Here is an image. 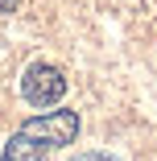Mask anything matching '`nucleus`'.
<instances>
[{
    "instance_id": "f257e3e1",
    "label": "nucleus",
    "mask_w": 157,
    "mask_h": 161,
    "mask_svg": "<svg viewBox=\"0 0 157 161\" xmlns=\"http://www.w3.org/2000/svg\"><path fill=\"white\" fill-rule=\"evenodd\" d=\"M17 132H25L29 141H37L42 149H62V145H75L79 136V112H46V116H33L25 120Z\"/></svg>"
},
{
    "instance_id": "f03ea898",
    "label": "nucleus",
    "mask_w": 157,
    "mask_h": 161,
    "mask_svg": "<svg viewBox=\"0 0 157 161\" xmlns=\"http://www.w3.org/2000/svg\"><path fill=\"white\" fill-rule=\"evenodd\" d=\"M21 95L33 108H54L62 95H66V79H62V70L50 66V62H33V66L21 75Z\"/></svg>"
},
{
    "instance_id": "7ed1b4c3",
    "label": "nucleus",
    "mask_w": 157,
    "mask_h": 161,
    "mask_svg": "<svg viewBox=\"0 0 157 161\" xmlns=\"http://www.w3.org/2000/svg\"><path fill=\"white\" fill-rule=\"evenodd\" d=\"M0 161H46V149L37 141H29L25 132H13V141L4 145V157Z\"/></svg>"
},
{
    "instance_id": "20e7f679",
    "label": "nucleus",
    "mask_w": 157,
    "mask_h": 161,
    "mask_svg": "<svg viewBox=\"0 0 157 161\" xmlns=\"http://www.w3.org/2000/svg\"><path fill=\"white\" fill-rule=\"evenodd\" d=\"M75 161H116V157H108V153H79Z\"/></svg>"
},
{
    "instance_id": "39448f33",
    "label": "nucleus",
    "mask_w": 157,
    "mask_h": 161,
    "mask_svg": "<svg viewBox=\"0 0 157 161\" xmlns=\"http://www.w3.org/2000/svg\"><path fill=\"white\" fill-rule=\"evenodd\" d=\"M17 4H21V0H0V13H13Z\"/></svg>"
}]
</instances>
